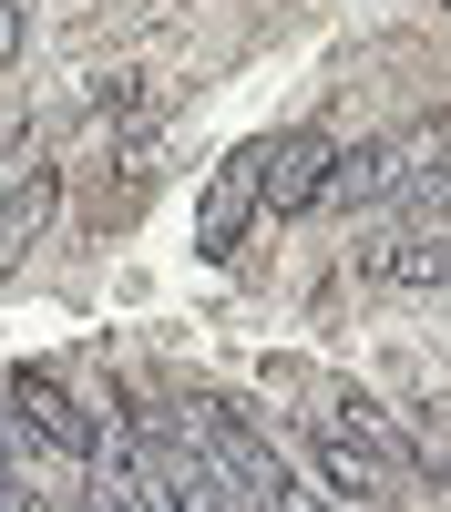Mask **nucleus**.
Returning a JSON list of instances; mask_svg holds the SVG:
<instances>
[{
  "mask_svg": "<svg viewBox=\"0 0 451 512\" xmlns=\"http://www.w3.org/2000/svg\"><path fill=\"white\" fill-rule=\"evenodd\" d=\"M11 420H21L31 441H52L62 461H103V451H113L93 420H82V400L62 390V379H41V369H11Z\"/></svg>",
  "mask_w": 451,
  "mask_h": 512,
  "instance_id": "f257e3e1",
  "label": "nucleus"
},
{
  "mask_svg": "<svg viewBox=\"0 0 451 512\" xmlns=\"http://www.w3.org/2000/svg\"><path fill=\"white\" fill-rule=\"evenodd\" d=\"M318 185H328V134H267L257 144V205L267 216H298V205H318Z\"/></svg>",
  "mask_w": 451,
  "mask_h": 512,
  "instance_id": "f03ea898",
  "label": "nucleus"
},
{
  "mask_svg": "<svg viewBox=\"0 0 451 512\" xmlns=\"http://www.w3.org/2000/svg\"><path fill=\"white\" fill-rule=\"evenodd\" d=\"M52 216H62V175H52V164H31V175L0 195V277H11L21 256L52 236Z\"/></svg>",
  "mask_w": 451,
  "mask_h": 512,
  "instance_id": "7ed1b4c3",
  "label": "nucleus"
},
{
  "mask_svg": "<svg viewBox=\"0 0 451 512\" xmlns=\"http://www.w3.org/2000/svg\"><path fill=\"white\" fill-rule=\"evenodd\" d=\"M359 277H380V287H451V236L441 226L380 236V246H359Z\"/></svg>",
  "mask_w": 451,
  "mask_h": 512,
  "instance_id": "20e7f679",
  "label": "nucleus"
},
{
  "mask_svg": "<svg viewBox=\"0 0 451 512\" xmlns=\"http://www.w3.org/2000/svg\"><path fill=\"white\" fill-rule=\"evenodd\" d=\"M246 216H257V144H246L236 164H216V195H205V216H195V236H205V256H236V236H246Z\"/></svg>",
  "mask_w": 451,
  "mask_h": 512,
  "instance_id": "39448f33",
  "label": "nucleus"
},
{
  "mask_svg": "<svg viewBox=\"0 0 451 512\" xmlns=\"http://www.w3.org/2000/svg\"><path fill=\"white\" fill-rule=\"evenodd\" d=\"M390 185H400V144H359V154H328L318 205H369V195H390Z\"/></svg>",
  "mask_w": 451,
  "mask_h": 512,
  "instance_id": "423d86ee",
  "label": "nucleus"
},
{
  "mask_svg": "<svg viewBox=\"0 0 451 512\" xmlns=\"http://www.w3.org/2000/svg\"><path fill=\"white\" fill-rule=\"evenodd\" d=\"M21 31H31V11H21V0H0V72L21 62Z\"/></svg>",
  "mask_w": 451,
  "mask_h": 512,
  "instance_id": "0eeeda50",
  "label": "nucleus"
},
{
  "mask_svg": "<svg viewBox=\"0 0 451 512\" xmlns=\"http://www.w3.org/2000/svg\"><path fill=\"white\" fill-rule=\"evenodd\" d=\"M0 482H11V451H0Z\"/></svg>",
  "mask_w": 451,
  "mask_h": 512,
  "instance_id": "6e6552de",
  "label": "nucleus"
}]
</instances>
